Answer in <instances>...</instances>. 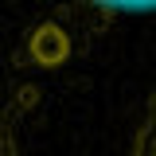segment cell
<instances>
[{
	"label": "cell",
	"mask_w": 156,
	"mask_h": 156,
	"mask_svg": "<svg viewBox=\"0 0 156 156\" xmlns=\"http://www.w3.org/2000/svg\"><path fill=\"white\" fill-rule=\"evenodd\" d=\"M27 20L8 55L0 105V156H16L20 133L39 117L43 90L78 66L121 20L152 16L156 0H27Z\"/></svg>",
	"instance_id": "1"
}]
</instances>
